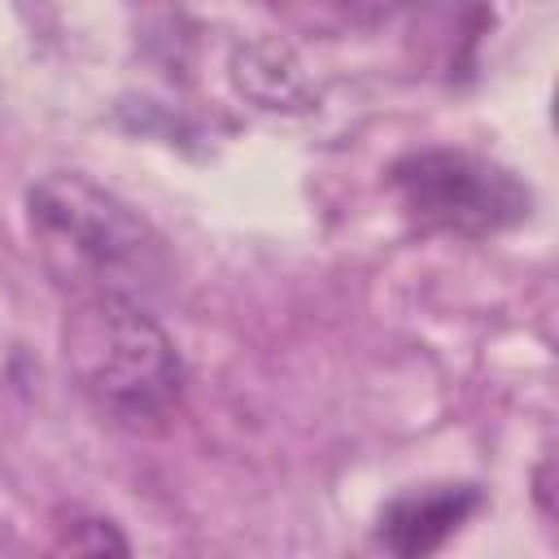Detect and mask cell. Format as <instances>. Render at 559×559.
<instances>
[{"instance_id":"obj_3","label":"cell","mask_w":559,"mask_h":559,"mask_svg":"<svg viewBox=\"0 0 559 559\" xmlns=\"http://www.w3.org/2000/svg\"><path fill=\"white\" fill-rule=\"evenodd\" d=\"M389 183L397 205L424 231L493 236L528 218V188L515 170L467 148H419L393 162Z\"/></svg>"},{"instance_id":"obj_1","label":"cell","mask_w":559,"mask_h":559,"mask_svg":"<svg viewBox=\"0 0 559 559\" xmlns=\"http://www.w3.org/2000/svg\"><path fill=\"white\" fill-rule=\"evenodd\" d=\"M26 231L48 280L74 301H148L170 275L162 236L109 188L79 170H52L26 188Z\"/></svg>"},{"instance_id":"obj_4","label":"cell","mask_w":559,"mask_h":559,"mask_svg":"<svg viewBox=\"0 0 559 559\" xmlns=\"http://www.w3.org/2000/svg\"><path fill=\"white\" fill-rule=\"evenodd\" d=\"M476 507H480V493L472 485H432L419 493H402L380 511L376 542L402 559L432 555L459 533V524Z\"/></svg>"},{"instance_id":"obj_5","label":"cell","mask_w":559,"mask_h":559,"mask_svg":"<svg viewBox=\"0 0 559 559\" xmlns=\"http://www.w3.org/2000/svg\"><path fill=\"white\" fill-rule=\"evenodd\" d=\"M266 57H271V66H258L253 52H240V57H236V83H240L249 96H258L266 109H301L306 83H301L297 66H288L284 74H275L288 52H284V48H266Z\"/></svg>"},{"instance_id":"obj_2","label":"cell","mask_w":559,"mask_h":559,"mask_svg":"<svg viewBox=\"0 0 559 559\" xmlns=\"http://www.w3.org/2000/svg\"><path fill=\"white\" fill-rule=\"evenodd\" d=\"M61 362L87 406L118 428L157 432L179 415L183 358L140 301H74L61 323Z\"/></svg>"},{"instance_id":"obj_6","label":"cell","mask_w":559,"mask_h":559,"mask_svg":"<svg viewBox=\"0 0 559 559\" xmlns=\"http://www.w3.org/2000/svg\"><path fill=\"white\" fill-rule=\"evenodd\" d=\"M61 546H70V550H87V555H105V550L122 555V550H127V537H118L114 524H105V520H79L74 528H66Z\"/></svg>"}]
</instances>
